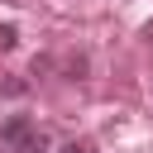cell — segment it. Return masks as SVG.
<instances>
[{
    "label": "cell",
    "instance_id": "2",
    "mask_svg": "<svg viewBox=\"0 0 153 153\" xmlns=\"http://www.w3.org/2000/svg\"><path fill=\"white\" fill-rule=\"evenodd\" d=\"M33 129V120L29 115H14V120H5V129H0V143H14L19 134H29Z\"/></svg>",
    "mask_w": 153,
    "mask_h": 153
},
{
    "label": "cell",
    "instance_id": "3",
    "mask_svg": "<svg viewBox=\"0 0 153 153\" xmlns=\"http://www.w3.org/2000/svg\"><path fill=\"white\" fill-rule=\"evenodd\" d=\"M57 153H96V143H91V139H67Z\"/></svg>",
    "mask_w": 153,
    "mask_h": 153
},
{
    "label": "cell",
    "instance_id": "6",
    "mask_svg": "<svg viewBox=\"0 0 153 153\" xmlns=\"http://www.w3.org/2000/svg\"><path fill=\"white\" fill-rule=\"evenodd\" d=\"M143 43H148V48H153V19H148V24H143Z\"/></svg>",
    "mask_w": 153,
    "mask_h": 153
},
{
    "label": "cell",
    "instance_id": "1",
    "mask_svg": "<svg viewBox=\"0 0 153 153\" xmlns=\"http://www.w3.org/2000/svg\"><path fill=\"white\" fill-rule=\"evenodd\" d=\"M5 148H10V153H48V134L33 124L29 134H19V139H14V143H5Z\"/></svg>",
    "mask_w": 153,
    "mask_h": 153
},
{
    "label": "cell",
    "instance_id": "7",
    "mask_svg": "<svg viewBox=\"0 0 153 153\" xmlns=\"http://www.w3.org/2000/svg\"><path fill=\"white\" fill-rule=\"evenodd\" d=\"M0 129H5V120H0Z\"/></svg>",
    "mask_w": 153,
    "mask_h": 153
},
{
    "label": "cell",
    "instance_id": "4",
    "mask_svg": "<svg viewBox=\"0 0 153 153\" xmlns=\"http://www.w3.org/2000/svg\"><path fill=\"white\" fill-rule=\"evenodd\" d=\"M14 43H19V29H14V24H0V48H5V53H10V48H14Z\"/></svg>",
    "mask_w": 153,
    "mask_h": 153
},
{
    "label": "cell",
    "instance_id": "5",
    "mask_svg": "<svg viewBox=\"0 0 153 153\" xmlns=\"http://www.w3.org/2000/svg\"><path fill=\"white\" fill-rule=\"evenodd\" d=\"M81 72H86V57H81V53H76V57H67V76H72V81H76V76H81Z\"/></svg>",
    "mask_w": 153,
    "mask_h": 153
}]
</instances>
